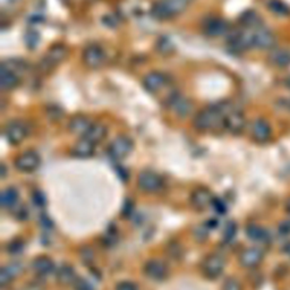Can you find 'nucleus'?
Listing matches in <instances>:
<instances>
[{
	"mask_svg": "<svg viewBox=\"0 0 290 290\" xmlns=\"http://www.w3.org/2000/svg\"><path fill=\"white\" fill-rule=\"evenodd\" d=\"M236 231H237V227H236V224L233 223V222H229L226 228H224V231H223V238H224V240H231L233 237H235L236 235Z\"/></svg>",
	"mask_w": 290,
	"mask_h": 290,
	"instance_id": "nucleus-31",
	"label": "nucleus"
},
{
	"mask_svg": "<svg viewBox=\"0 0 290 290\" xmlns=\"http://www.w3.org/2000/svg\"><path fill=\"white\" fill-rule=\"evenodd\" d=\"M241 22L245 27L247 28H256L259 24V17L257 16L256 13L254 12H247L245 13L243 19H241Z\"/></svg>",
	"mask_w": 290,
	"mask_h": 290,
	"instance_id": "nucleus-30",
	"label": "nucleus"
},
{
	"mask_svg": "<svg viewBox=\"0 0 290 290\" xmlns=\"http://www.w3.org/2000/svg\"><path fill=\"white\" fill-rule=\"evenodd\" d=\"M289 86H290V80H289Z\"/></svg>",
	"mask_w": 290,
	"mask_h": 290,
	"instance_id": "nucleus-43",
	"label": "nucleus"
},
{
	"mask_svg": "<svg viewBox=\"0 0 290 290\" xmlns=\"http://www.w3.org/2000/svg\"><path fill=\"white\" fill-rule=\"evenodd\" d=\"M271 128L264 119H256L252 125V136L256 142L264 143L270 138Z\"/></svg>",
	"mask_w": 290,
	"mask_h": 290,
	"instance_id": "nucleus-17",
	"label": "nucleus"
},
{
	"mask_svg": "<svg viewBox=\"0 0 290 290\" xmlns=\"http://www.w3.org/2000/svg\"><path fill=\"white\" fill-rule=\"evenodd\" d=\"M6 136L12 144H20L27 137V128L20 122L11 123L6 128Z\"/></svg>",
	"mask_w": 290,
	"mask_h": 290,
	"instance_id": "nucleus-15",
	"label": "nucleus"
},
{
	"mask_svg": "<svg viewBox=\"0 0 290 290\" xmlns=\"http://www.w3.org/2000/svg\"><path fill=\"white\" fill-rule=\"evenodd\" d=\"M40 157L38 153L33 151L22 153L19 158L15 160V167L22 172H32L40 166Z\"/></svg>",
	"mask_w": 290,
	"mask_h": 290,
	"instance_id": "nucleus-9",
	"label": "nucleus"
},
{
	"mask_svg": "<svg viewBox=\"0 0 290 290\" xmlns=\"http://www.w3.org/2000/svg\"><path fill=\"white\" fill-rule=\"evenodd\" d=\"M269 7L271 12H273L276 15L284 16L288 15L290 13L288 6L284 5V4L282 2H280V0H271L269 3Z\"/></svg>",
	"mask_w": 290,
	"mask_h": 290,
	"instance_id": "nucleus-29",
	"label": "nucleus"
},
{
	"mask_svg": "<svg viewBox=\"0 0 290 290\" xmlns=\"http://www.w3.org/2000/svg\"><path fill=\"white\" fill-rule=\"evenodd\" d=\"M16 269L14 266H4L0 272V283H2L3 287H5L6 284L11 283L13 278H14L16 274Z\"/></svg>",
	"mask_w": 290,
	"mask_h": 290,
	"instance_id": "nucleus-28",
	"label": "nucleus"
},
{
	"mask_svg": "<svg viewBox=\"0 0 290 290\" xmlns=\"http://www.w3.org/2000/svg\"><path fill=\"white\" fill-rule=\"evenodd\" d=\"M34 203L38 205H43L46 203V198L43 196V194L40 192L34 193Z\"/></svg>",
	"mask_w": 290,
	"mask_h": 290,
	"instance_id": "nucleus-38",
	"label": "nucleus"
},
{
	"mask_svg": "<svg viewBox=\"0 0 290 290\" xmlns=\"http://www.w3.org/2000/svg\"><path fill=\"white\" fill-rule=\"evenodd\" d=\"M33 269L38 274L47 275L53 272L54 262L47 256H39L33 261Z\"/></svg>",
	"mask_w": 290,
	"mask_h": 290,
	"instance_id": "nucleus-23",
	"label": "nucleus"
},
{
	"mask_svg": "<svg viewBox=\"0 0 290 290\" xmlns=\"http://www.w3.org/2000/svg\"><path fill=\"white\" fill-rule=\"evenodd\" d=\"M227 107L218 106L211 107L198 112L194 125L202 132H213L224 127V118H226Z\"/></svg>",
	"mask_w": 290,
	"mask_h": 290,
	"instance_id": "nucleus-1",
	"label": "nucleus"
},
{
	"mask_svg": "<svg viewBox=\"0 0 290 290\" xmlns=\"http://www.w3.org/2000/svg\"><path fill=\"white\" fill-rule=\"evenodd\" d=\"M137 184L144 192H155V190L161 188L162 179L155 172L145 170L142 171L140 176H138Z\"/></svg>",
	"mask_w": 290,
	"mask_h": 290,
	"instance_id": "nucleus-8",
	"label": "nucleus"
},
{
	"mask_svg": "<svg viewBox=\"0 0 290 290\" xmlns=\"http://www.w3.org/2000/svg\"><path fill=\"white\" fill-rule=\"evenodd\" d=\"M275 42L274 34L270 30L257 28L254 31V47L258 48V49H272V48H274Z\"/></svg>",
	"mask_w": 290,
	"mask_h": 290,
	"instance_id": "nucleus-11",
	"label": "nucleus"
},
{
	"mask_svg": "<svg viewBox=\"0 0 290 290\" xmlns=\"http://www.w3.org/2000/svg\"><path fill=\"white\" fill-rule=\"evenodd\" d=\"M83 60L90 68H99L105 64L106 53L101 47L97 45L88 46L83 51Z\"/></svg>",
	"mask_w": 290,
	"mask_h": 290,
	"instance_id": "nucleus-6",
	"label": "nucleus"
},
{
	"mask_svg": "<svg viewBox=\"0 0 290 290\" xmlns=\"http://www.w3.org/2000/svg\"><path fill=\"white\" fill-rule=\"evenodd\" d=\"M167 264L161 259H150L144 265V273L153 280H163L168 275Z\"/></svg>",
	"mask_w": 290,
	"mask_h": 290,
	"instance_id": "nucleus-10",
	"label": "nucleus"
},
{
	"mask_svg": "<svg viewBox=\"0 0 290 290\" xmlns=\"http://www.w3.org/2000/svg\"><path fill=\"white\" fill-rule=\"evenodd\" d=\"M169 107L177 115L184 117L189 114L190 109H192V103L187 99L184 98L183 95L174 94L170 98V100H169Z\"/></svg>",
	"mask_w": 290,
	"mask_h": 290,
	"instance_id": "nucleus-16",
	"label": "nucleus"
},
{
	"mask_svg": "<svg viewBox=\"0 0 290 290\" xmlns=\"http://www.w3.org/2000/svg\"><path fill=\"white\" fill-rule=\"evenodd\" d=\"M270 62L276 67L283 68L290 65V50L288 49H274L270 54Z\"/></svg>",
	"mask_w": 290,
	"mask_h": 290,
	"instance_id": "nucleus-20",
	"label": "nucleus"
},
{
	"mask_svg": "<svg viewBox=\"0 0 290 290\" xmlns=\"http://www.w3.org/2000/svg\"><path fill=\"white\" fill-rule=\"evenodd\" d=\"M246 125V119L243 112L239 110L228 108L224 118V128L228 129L231 134H239L243 132Z\"/></svg>",
	"mask_w": 290,
	"mask_h": 290,
	"instance_id": "nucleus-7",
	"label": "nucleus"
},
{
	"mask_svg": "<svg viewBox=\"0 0 290 290\" xmlns=\"http://www.w3.org/2000/svg\"><path fill=\"white\" fill-rule=\"evenodd\" d=\"M20 79L15 72L2 65V89L13 90L19 84Z\"/></svg>",
	"mask_w": 290,
	"mask_h": 290,
	"instance_id": "nucleus-22",
	"label": "nucleus"
},
{
	"mask_svg": "<svg viewBox=\"0 0 290 290\" xmlns=\"http://www.w3.org/2000/svg\"><path fill=\"white\" fill-rule=\"evenodd\" d=\"M186 2H187V3H188V2H190V0H186Z\"/></svg>",
	"mask_w": 290,
	"mask_h": 290,
	"instance_id": "nucleus-42",
	"label": "nucleus"
},
{
	"mask_svg": "<svg viewBox=\"0 0 290 290\" xmlns=\"http://www.w3.org/2000/svg\"><path fill=\"white\" fill-rule=\"evenodd\" d=\"M167 41H168V40H167V39H161V42H162V47H159V48H161V51H162V53H169V50H171V49H170V48H168V49H163V43H164V45H166V43H167ZM164 48H166V47H164Z\"/></svg>",
	"mask_w": 290,
	"mask_h": 290,
	"instance_id": "nucleus-40",
	"label": "nucleus"
},
{
	"mask_svg": "<svg viewBox=\"0 0 290 290\" xmlns=\"http://www.w3.org/2000/svg\"><path fill=\"white\" fill-rule=\"evenodd\" d=\"M224 258L218 254H212L207 256L202 264V271L206 278L216 279L222 274L224 270Z\"/></svg>",
	"mask_w": 290,
	"mask_h": 290,
	"instance_id": "nucleus-3",
	"label": "nucleus"
},
{
	"mask_svg": "<svg viewBox=\"0 0 290 290\" xmlns=\"http://www.w3.org/2000/svg\"><path fill=\"white\" fill-rule=\"evenodd\" d=\"M133 150V141L127 136H119L111 142L109 146V154L116 160L126 158Z\"/></svg>",
	"mask_w": 290,
	"mask_h": 290,
	"instance_id": "nucleus-4",
	"label": "nucleus"
},
{
	"mask_svg": "<svg viewBox=\"0 0 290 290\" xmlns=\"http://www.w3.org/2000/svg\"><path fill=\"white\" fill-rule=\"evenodd\" d=\"M106 135H107L106 126H103L101 124H92V126L90 127L88 133H86L83 137L88 138L89 141L94 143V144H97V143L105 140Z\"/></svg>",
	"mask_w": 290,
	"mask_h": 290,
	"instance_id": "nucleus-24",
	"label": "nucleus"
},
{
	"mask_svg": "<svg viewBox=\"0 0 290 290\" xmlns=\"http://www.w3.org/2000/svg\"><path fill=\"white\" fill-rule=\"evenodd\" d=\"M75 279H76L75 271L72 266L65 265L60 267L57 273V280L60 283H64V284L72 283L73 281H75Z\"/></svg>",
	"mask_w": 290,
	"mask_h": 290,
	"instance_id": "nucleus-25",
	"label": "nucleus"
},
{
	"mask_svg": "<svg viewBox=\"0 0 290 290\" xmlns=\"http://www.w3.org/2000/svg\"><path fill=\"white\" fill-rule=\"evenodd\" d=\"M76 290H93L92 285H91L86 280H77L75 283Z\"/></svg>",
	"mask_w": 290,
	"mask_h": 290,
	"instance_id": "nucleus-36",
	"label": "nucleus"
},
{
	"mask_svg": "<svg viewBox=\"0 0 290 290\" xmlns=\"http://www.w3.org/2000/svg\"><path fill=\"white\" fill-rule=\"evenodd\" d=\"M213 200V195H212L210 190L205 188H198L194 190L192 195H190V203L197 210H205L207 206L212 205Z\"/></svg>",
	"mask_w": 290,
	"mask_h": 290,
	"instance_id": "nucleus-12",
	"label": "nucleus"
},
{
	"mask_svg": "<svg viewBox=\"0 0 290 290\" xmlns=\"http://www.w3.org/2000/svg\"><path fill=\"white\" fill-rule=\"evenodd\" d=\"M283 253L287 255L288 257H290V241H288V243L283 246Z\"/></svg>",
	"mask_w": 290,
	"mask_h": 290,
	"instance_id": "nucleus-39",
	"label": "nucleus"
},
{
	"mask_svg": "<svg viewBox=\"0 0 290 290\" xmlns=\"http://www.w3.org/2000/svg\"><path fill=\"white\" fill-rule=\"evenodd\" d=\"M116 290H137V287L131 281H122L116 285Z\"/></svg>",
	"mask_w": 290,
	"mask_h": 290,
	"instance_id": "nucleus-35",
	"label": "nucleus"
},
{
	"mask_svg": "<svg viewBox=\"0 0 290 290\" xmlns=\"http://www.w3.org/2000/svg\"><path fill=\"white\" fill-rule=\"evenodd\" d=\"M67 56V48L65 46H54L46 54L45 58L41 62V67L45 72L51 71L59 63H62Z\"/></svg>",
	"mask_w": 290,
	"mask_h": 290,
	"instance_id": "nucleus-5",
	"label": "nucleus"
},
{
	"mask_svg": "<svg viewBox=\"0 0 290 290\" xmlns=\"http://www.w3.org/2000/svg\"><path fill=\"white\" fill-rule=\"evenodd\" d=\"M246 233H247L248 238L256 241L265 240L267 238V232L265 229L259 226H255V224H253V226H249L247 229H246Z\"/></svg>",
	"mask_w": 290,
	"mask_h": 290,
	"instance_id": "nucleus-27",
	"label": "nucleus"
},
{
	"mask_svg": "<svg viewBox=\"0 0 290 290\" xmlns=\"http://www.w3.org/2000/svg\"><path fill=\"white\" fill-rule=\"evenodd\" d=\"M263 259V253L256 247H249L240 254L239 262L245 267H254L258 265Z\"/></svg>",
	"mask_w": 290,
	"mask_h": 290,
	"instance_id": "nucleus-13",
	"label": "nucleus"
},
{
	"mask_svg": "<svg viewBox=\"0 0 290 290\" xmlns=\"http://www.w3.org/2000/svg\"><path fill=\"white\" fill-rule=\"evenodd\" d=\"M92 126V124L90 123V120L88 118H84V117H75L73 118L71 122H69V131L73 134H76V135H85L90 127Z\"/></svg>",
	"mask_w": 290,
	"mask_h": 290,
	"instance_id": "nucleus-21",
	"label": "nucleus"
},
{
	"mask_svg": "<svg viewBox=\"0 0 290 290\" xmlns=\"http://www.w3.org/2000/svg\"><path fill=\"white\" fill-rule=\"evenodd\" d=\"M228 25L226 22L221 19H211L207 20L204 25V31L207 36L211 37H218L221 36L224 32L227 31Z\"/></svg>",
	"mask_w": 290,
	"mask_h": 290,
	"instance_id": "nucleus-19",
	"label": "nucleus"
},
{
	"mask_svg": "<svg viewBox=\"0 0 290 290\" xmlns=\"http://www.w3.org/2000/svg\"><path fill=\"white\" fill-rule=\"evenodd\" d=\"M222 290H241V285L236 279L229 278L224 281Z\"/></svg>",
	"mask_w": 290,
	"mask_h": 290,
	"instance_id": "nucleus-32",
	"label": "nucleus"
},
{
	"mask_svg": "<svg viewBox=\"0 0 290 290\" xmlns=\"http://www.w3.org/2000/svg\"><path fill=\"white\" fill-rule=\"evenodd\" d=\"M19 198V193L13 187H8L2 193V205L4 207H11L15 204Z\"/></svg>",
	"mask_w": 290,
	"mask_h": 290,
	"instance_id": "nucleus-26",
	"label": "nucleus"
},
{
	"mask_svg": "<svg viewBox=\"0 0 290 290\" xmlns=\"http://www.w3.org/2000/svg\"><path fill=\"white\" fill-rule=\"evenodd\" d=\"M187 4L186 0H160L154 5L152 13L157 19H170L184 12Z\"/></svg>",
	"mask_w": 290,
	"mask_h": 290,
	"instance_id": "nucleus-2",
	"label": "nucleus"
},
{
	"mask_svg": "<svg viewBox=\"0 0 290 290\" xmlns=\"http://www.w3.org/2000/svg\"><path fill=\"white\" fill-rule=\"evenodd\" d=\"M278 231L281 236L290 235V219L284 220V221H282L279 224Z\"/></svg>",
	"mask_w": 290,
	"mask_h": 290,
	"instance_id": "nucleus-34",
	"label": "nucleus"
},
{
	"mask_svg": "<svg viewBox=\"0 0 290 290\" xmlns=\"http://www.w3.org/2000/svg\"><path fill=\"white\" fill-rule=\"evenodd\" d=\"M25 40H27V45L30 47V48H33L36 47L38 45V42H39V36H38V33L36 32H29L27 34V38H25Z\"/></svg>",
	"mask_w": 290,
	"mask_h": 290,
	"instance_id": "nucleus-33",
	"label": "nucleus"
},
{
	"mask_svg": "<svg viewBox=\"0 0 290 290\" xmlns=\"http://www.w3.org/2000/svg\"><path fill=\"white\" fill-rule=\"evenodd\" d=\"M167 83L166 76L161 73L158 72H152L150 74L146 75L143 80V85L144 88L149 91V92H158L159 90H161L164 85Z\"/></svg>",
	"mask_w": 290,
	"mask_h": 290,
	"instance_id": "nucleus-14",
	"label": "nucleus"
},
{
	"mask_svg": "<svg viewBox=\"0 0 290 290\" xmlns=\"http://www.w3.org/2000/svg\"><path fill=\"white\" fill-rule=\"evenodd\" d=\"M212 205H213L215 207V210L220 212V213H223V212H226V205H224L223 202L221 200H219V198H214Z\"/></svg>",
	"mask_w": 290,
	"mask_h": 290,
	"instance_id": "nucleus-37",
	"label": "nucleus"
},
{
	"mask_svg": "<svg viewBox=\"0 0 290 290\" xmlns=\"http://www.w3.org/2000/svg\"><path fill=\"white\" fill-rule=\"evenodd\" d=\"M94 150H95L94 143L89 141L88 138L83 137L82 140L75 143L74 148H73L72 150V153L76 158L85 159V158H90L91 155H93Z\"/></svg>",
	"mask_w": 290,
	"mask_h": 290,
	"instance_id": "nucleus-18",
	"label": "nucleus"
},
{
	"mask_svg": "<svg viewBox=\"0 0 290 290\" xmlns=\"http://www.w3.org/2000/svg\"><path fill=\"white\" fill-rule=\"evenodd\" d=\"M285 211H287L290 214V198L287 201V203H285Z\"/></svg>",
	"mask_w": 290,
	"mask_h": 290,
	"instance_id": "nucleus-41",
	"label": "nucleus"
}]
</instances>
